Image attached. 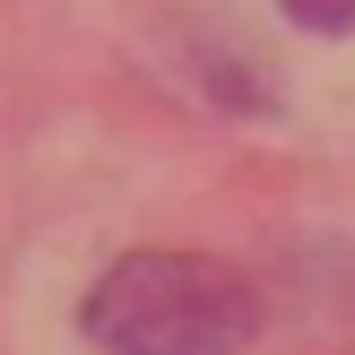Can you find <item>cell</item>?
<instances>
[{"mask_svg":"<svg viewBox=\"0 0 355 355\" xmlns=\"http://www.w3.org/2000/svg\"><path fill=\"white\" fill-rule=\"evenodd\" d=\"M78 321L104 355H234L260 329V295L208 252H130L96 277Z\"/></svg>","mask_w":355,"mask_h":355,"instance_id":"6da1fadb","label":"cell"},{"mask_svg":"<svg viewBox=\"0 0 355 355\" xmlns=\"http://www.w3.org/2000/svg\"><path fill=\"white\" fill-rule=\"evenodd\" d=\"M286 17L312 26V35H347L355 26V0H286Z\"/></svg>","mask_w":355,"mask_h":355,"instance_id":"7a4b0ae2","label":"cell"}]
</instances>
